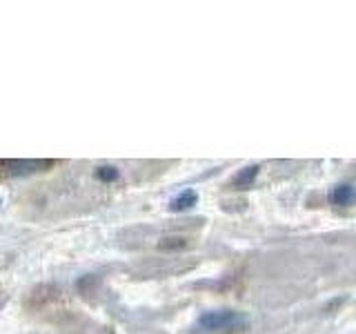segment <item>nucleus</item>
I'll return each mask as SVG.
<instances>
[{
	"instance_id": "2",
	"label": "nucleus",
	"mask_w": 356,
	"mask_h": 334,
	"mask_svg": "<svg viewBox=\"0 0 356 334\" xmlns=\"http://www.w3.org/2000/svg\"><path fill=\"white\" fill-rule=\"evenodd\" d=\"M54 161H3L0 167H14L9 170V174L14 176H22V174H33V172H40L42 167H51Z\"/></svg>"
},
{
	"instance_id": "4",
	"label": "nucleus",
	"mask_w": 356,
	"mask_h": 334,
	"mask_svg": "<svg viewBox=\"0 0 356 334\" xmlns=\"http://www.w3.org/2000/svg\"><path fill=\"white\" fill-rule=\"evenodd\" d=\"M198 203V194L194 189H183L181 194H176L172 200H170V209L172 212H185L189 207H194Z\"/></svg>"
},
{
	"instance_id": "1",
	"label": "nucleus",
	"mask_w": 356,
	"mask_h": 334,
	"mask_svg": "<svg viewBox=\"0 0 356 334\" xmlns=\"http://www.w3.org/2000/svg\"><path fill=\"white\" fill-rule=\"evenodd\" d=\"M198 328L209 334H236L248 328V317L236 310H209L200 315Z\"/></svg>"
},
{
	"instance_id": "6",
	"label": "nucleus",
	"mask_w": 356,
	"mask_h": 334,
	"mask_svg": "<svg viewBox=\"0 0 356 334\" xmlns=\"http://www.w3.org/2000/svg\"><path fill=\"white\" fill-rule=\"evenodd\" d=\"M96 176L100 178V181H116L118 178V170L116 167H98V172H96Z\"/></svg>"
},
{
	"instance_id": "3",
	"label": "nucleus",
	"mask_w": 356,
	"mask_h": 334,
	"mask_svg": "<svg viewBox=\"0 0 356 334\" xmlns=\"http://www.w3.org/2000/svg\"><path fill=\"white\" fill-rule=\"evenodd\" d=\"M330 203L332 205H341V207L352 205L354 203V185L352 183H341L337 187H332Z\"/></svg>"
},
{
	"instance_id": "5",
	"label": "nucleus",
	"mask_w": 356,
	"mask_h": 334,
	"mask_svg": "<svg viewBox=\"0 0 356 334\" xmlns=\"http://www.w3.org/2000/svg\"><path fill=\"white\" fill-rule=\"evenodd\" d=\"M256 174H259V165H252V167H245V170H241L236 174V178H234V185H236L238 189H245L250 187L254 183Z\"/></svg>"
}]
</instances>
